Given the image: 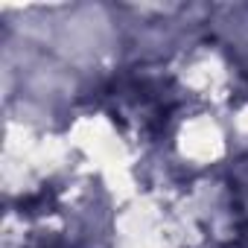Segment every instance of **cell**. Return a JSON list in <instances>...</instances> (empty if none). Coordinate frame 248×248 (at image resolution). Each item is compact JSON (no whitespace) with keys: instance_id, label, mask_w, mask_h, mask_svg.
I'll return each instance as SVG.
<instances>
[{"instance_id":"obj_1","label":"cell","mask_w":248,"mask_h":248,"mask_svg":"<svg viewBox=\"0 0 248 248\" xmlns=\"http://www.w3.org/2000/svg\"><path fill=\"white\" fill-rule=\"evenodd\" d=\"M102 105L111 111L123 132L138 138H158L172 114V93L164 79L149 73H123L99 91Z\"/></svg>"}]
</instances>
